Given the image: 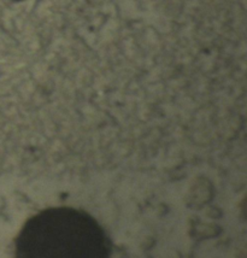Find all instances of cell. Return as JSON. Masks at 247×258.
Segmentation results:
<instances>
[{
	"instance_id": "6da1fadb",
	"label": "cell",
	"mask_w": 247,
	"mask_h": 258,
	"mask_svg": "<svg viewBox=\"0 0 247 258\" xmlns=\"http://www.w3.org/2000/svg\"><path fill=\"white\" fill-rule=\"evenodd\" d=\"M16 258H109V245L91 216L74 209H51L24 226Z\"/></svg>"
}]
</instances>
